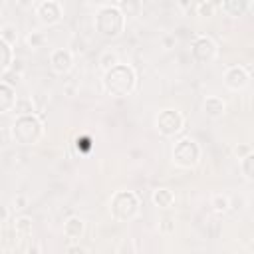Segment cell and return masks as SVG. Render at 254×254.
Wrapping results in <instances>:
<instances>
[{
    "mask_svg": "<svg viewBox=\"0 0 254 254\" xmlns=\"http://www.w3.org/2000/svg\"><path fill=\"white\" fill-rule=\"evenodd\" d=\"M103 85L111 95H127L135 87V71L129 65L117 64L109 71H105Z\"/></svg>",
    "mask_w": 254,
    "mask_h": 254,
    "instance_id": "cell-1",
    "label": "cell"
},
{
    "mask_svg": "<svg viewBox=\"0 0 254 254\" xmlns=\"http://www.w3.org/2000/svg\"><path fill=\"white\" fill-rule=\"evenodd\" d=\"M198 159H200V149L192 139L185 137V139L177 141V145L173 149V161L179 167H185V169L194 167L198 163Z\"/></svg>",
    "mask_w": 254,
    "mask_h": 254,
    "instance_id": "cell-2",
    "label": "cell"
},
{
    "mask_svg": "<svg viewBox=\"0 0 254 254\" xmlns=\"http://www.w3.org/2000/svg\"><path fill=\"white\" fill-rule=\"evenodd\" d=\"M185 125V119L179 111L175 109H163L159 115H157V129L161 135L165 137H173L177 135Z\"/></svg>",
    "mask_w": 254,
    "mask_h": 254,
    "instance_id": "cell-3",
    "label": "cell"
},
{
    "mask_svg": "<svg viewBox=\"0 0 254 254\" xmlns=\"http://www.w3.org/2000/svg\"><path fill=\"white\" fill-rule=\"evenodd\" d=\"M36 16L42 24L54 26L62 20V4L56 0H42L36 4Z\"/></svg>",
    "mask_w": 254,
    "mask_h": 254,
    "instance_id": "cell-4",
    "label": "cell"
},
{
    "mask_svg": "<svg viewBox=\"0 0 254 254\" xmlns=\"http://www.w3.org/2000/svg\"><path fill=\"white\" fill-rule=\"evenodd\" d=\"M190 54H192V58H194L196 62L206 64V62L214 60V56H216V44H214L208 36H198V38L194 40L192 48H190Z\"/></svg>",
    "mask_w": 254,
    "mask_h": 254,
    "instance_id": "cell-5",
    "label": "cell"
},
{
    "mask_svg": "<svg viewBox=\"0 0 254 254\" xmlns=\"http://www.w3.org/2000/svg\"><path fill=\"white\" fill-rule=\"evenodd\" d=\"M248 79H250V73H248V69L242 67V65H230V67H226V71H224V85H226L228 89L238 91V89L246 87Z\"/></svg>",
    "mask_w": 254,
    "mask_h": 254,
    "instance_id": "cell-6",
    "label": "cell"
},
{
    "mask_svg": "<svg viewBox=\"0 0 254 254\" xmlns=\"http://www.w3.org/2000/svg\"><path fill=\"white\" fill-rule=\"evenodd\" d=\"M50 65L56 73H67L73 65V54L65 48H58L50 54Z\"/></svg>",
    "mask_w": 254,
    "mask_h": 254,
    "instance_id": "cell-7",
    "label": "cell"
},
{
    "mask_svg": "<svg viewBox=\"0 0 254 254\" xmlns=\"http://www.w3.org/2000/svg\"><path fill=\"white\" fill-rule=\"evenodd\" d=\"M121 208H127V216L133 218L137 214V210H139V198H137V194L135 192H127V202H123V194L117 192L113 196V200H111V214L117 216Z\"/></svg>",
    "mask_w": 254,
    "mask_h": 254,
    "instance_id": "cell-8",
    "label": "cell"
},
{
    "mask_svg": "<svg viewBox=\"0 0 254 254\" xmlns=\"http://www.w3.org/2000/svg\"><path fill=\"white\" fill-rule=\"evenodd\" d=\"M224 109H226V103H224L222 97H218V95H208V97L204 99V113H206L208 117L216 119V117H220V115L224 113Z\"/></svg>",
    "mask_w": 254,
    "mask_h": 254,
    "instance_id": "cell-9",
    "label": "cell"
},
{
    "mask_svg": "<svg viewBox=\"0 0 254 254\" xmlns=\"http://www.w3.org/2000/svg\"><path fill=\"white\" fill-rule=\"evenodd\" d=\"M83 230H85V222H83V218H79V216H69L65 222H64V234L67 236V238H81V234H83Z\"/></svg>",
    "mask_w": 254,
    "mask_h": 254,
    "instance_id": "cell-10",
    "label": "cell"
},
{
    "mask_svg": "<svg viewBox=\"0 0 254 254\" xmlns=\"http://www.w3.org/2000/svg\"><path fill=\"white\" fill-rule=\"evenodd\" d=\"M173 202H175L173 190H169V189H165V187L153 190V204H155V206H159V208H169V206H173Z\"/></svg>",
    "mask_w": 254,
    "mask_h": 254,
    "instance_id": "cell-11",
    "label": "cell"
},
{
    "mask_svg": "<svg viewBox=\"0 0 254 254\" xmlns=\"http://www.w3.org/2000/svg\"><path fill=\"white\" fill-rule=\"evenodd\" d=\"M14 236L22 242V240H26V238H30L32 236V218H28V216H18L16 220H14Z\"/></svg>",
    "mask_w": 254,
    "mask_h": 254,
    "instance_id": "cell-12",
    "label": "cell"
},
{
    "mask_svg": "<svg viewBox=\"0 0 254 254\" xmlns=\"http://www.w3.org/2000/svg\"><path fill=\"white\" fill-rule=\"evenodd\" d=\"M14 113L18 117H26V115H34L36 107H34V99L32 97H16L14 101Z\"/></svg>",
    "mask_w": 254,
    "mask_h": 254,
    "instance_id": "cell-13",
    "label": "cell"
},
{
    "mask_svg": "<svg viewBox=\"0 0 254 254\" xmlns=\"http://www.w3.org/2000/svg\"><path fill=\"white\" fill-rule=\"evenodd\" d=\"M0 40L8 46H14L18 42V26L12 22H6L0 26Z\"/></svg>",
    "mask_w": 254,
    "mask_h": 254,
    "instance_id": "cell-14",
    "label": "cell"
},
{
    "mask_svg": "<svg viewBox=\"0 0 254 254\" xmlns=\"http://www.w3.org/2000/svg\"><path fill=\"white\" fill-rule=\"evenodd\" d=\"M252 4L250 2H238V0H226L220 4V8L228 14V16H240L242 12H246Z\"/></svg>",
    "mask_w": 254,
    "mask_h": 254,
    "instance_id": "cell-15",
    "label": "cell"
},
{
    "mask_svg": "<svg viewBox=\"0 0 254 254\" xmlns=\"http://www.w3.org/2000/svg\"><path fill=\"white\" fill-rule=\"evenodd\" d=\"M119 64V56L115 50H103L101 56H99V67L103 71H109L111 67H115Z\"/></svg>",
    "mask_w": 254,
    "mask_h": 254,
    "instance_id": "cell-16",
    "label": "cell"
},
{
    "mask_svg": "<svg viewBox=\"0 0 254 254\" xmlns=\"http://www.w3.org/2000/svg\"><path fill=\"white\" fill-rule=\"evenodd\" d=\"M26 40H28V46H30L32 50H40V48H44V46L48 44V36H46V32H42V30H32Z\"/></svg>",
    "mask_w": 254,
    "mask_h": 254,
    "instance_id": "cell-17",
    "label": "cell"
},
{
    "mask_svg": "<svg viewBox=\"0 0 254 254\" xmlns=\"http://www.w3.org/2000/svg\"><path fill=\"white\" fill-rule=\"evenodd\" d=\"M210 206H212L216 212H226V210L230 208V198H228V194H212Z\"/></svg>",
    "mask_w": 254,
    "mask_h": 254,
    "instance_id": "cell-18",
    "label": "cell"
},
{
    "mask_svg": "<svg viewBox=\"0 0 254 254\" xmlns=\"http://www.w3.org/2000/svg\"><path fill=\"white\" fill-rule=\"evenodd\" d=\"M252 161H254V157H252V155H248V157L240 159V169H242V173H244L246 181H252Z\"/></svg>",
    "mask_w": 254,
    "mask_h": 254,
    "instance_id": "cell-19",
    "label": "cell"
},
{
    "mask_svg": "<svg viewBox=\"0 0 254 254\" xmlns=\"http://www.w3.org/2000/svg\"><path fill=\"white\" fill-rule=\"evenodd\" d=\"M214 10H216V4H214V2H198V4H196L198 16H212Z\"/></svg>",
    "mask_w": 254,
    "mask_h": 254,
    "instance_id": "cell-20",
    "label": "cell"
},
{
    "mask_svg": "<svg viewBox=\"0 0 254 254\" xmlns=\"http://www.w3.org/2000/svg\"><path fill=\"white\" fill-rule=\"evenodd\" d=\"M8 48H10V46H8V44H4V42L0 40V54H2V52H6ZM8 64H10V54H4V56H0V73H2V71L8 67Z\"/></svg>",
    "mask_w": 254,
    "mask_h": 254,
    "instance_id": "cell-21",
    "label": "cell"
},
{
    "mask_svg": "<svg viewBox=\"0 0 254 254\" xmlns=\"http://www.w3.org/2000/svg\"><path fill=\"white\" fill-rule=\"evenodd\" d=\"M234 155H236L238 159H244V157L252 155V147H250V145H236V147H234Z\"/></svg>",
    "mask_w": 254,
    "mask_h": 254,
    "instance_id": "cell-22",
    "label": "cell"
},
{
    "mask_svg": "<svg viewBox=\"0 0 254 254\" xmlns=\"http://www.w3.org/2000/svg\"><path fill=\"white\" fill-rule=\"evenodd\" d=\"M175 44H177V38H175L173 34H165V36L161 38V46H163V50H171V48H175Z\"/></svg>",
    "mask_w": 254,
    "mask_h": 254,
    "instance_id": "cell-23",
    "label": "cell"
},
{
    "mask_svg": "<svg viewBox=\"0 0 254 254\" xmlns=\"http://www.w3.org/2000/svg\"><path fill=\"white\" fill-rule=\"evenodd\" d=\"M117 8H123V10L127 12V16H129V12H131V10H139L141 4H139V2H119Z\"/></svg>",
    "mask_w": 254,
    "mask_h": 254,
    "instance_id": "cell-24",
    "label": "cell"
},
{
    "mask_svg": "<svg viewBox=\"0 0 254 254\" xmlns=\"http://www.w3.org/2000/svg\"><path fill=\"white\" fill-rule=\"evenodd\" d=\"M28 206V198L24 196V194H16L14 196V208L16 210H22V208H26Z\"/></svg>",
    "mask_w": 254,
    "mask_h": 254,
    "instance_id": "cell-25",
    "label": "cell"
},
{
    "mask_svg": "<svg viewBox=\"0 0 254 254\" xmlns=\"http://www.w3.org/2000/svg\"><path fill=\"white\" fill-rule=\"evenodd\" d=\"M161 230H163V232H173V230H175L173 218H163V220H161Z\"/></svg>",
    "mask_w": 254,
    "mask_h": 254,
    "instance_id": "cell-26",
    "label": "cell"
},
{
    "mask_svg": "<svg viewBox=\"0 0 254 254\" xmlns=\"http://www.w3.org/2000/svg\"><path fill=\"white\" fill-rule=\"evenodd\" d=\"M67 254H87V250L83 246H79V244H73V246L67 248Z\"/></svg>",
    "mask_w": 254,
    "mask_h": 254,
    "instance_id": "cell-27",
    "label": "cell"
},
{
    "mask_svg": "<svg viewBox=\"0 0 254 254\" xmlns=\"http://www.w3.org/2000/svg\"><path fill=\"white\" fill-rule=\"evenodd\" d=\"M26 254H40V244L38 242H30L26 248Z\"/></svg>",
    "mask_w": 254,
    "mask_h": 254,
    "instance_id": "cell-28",
    "label": "cell"
},
{
    "mask_svg": "<svg viewBox=\"0 0 254 254\" xmlns=\"http://www.w3.org/2000/svg\"><path fill=\"white\" fill-rule=\"evenodd\" d=\"M8 216H10V210H8V206L0 204V222H6V220H8Z\"/></svg>",
    "mask_w": 254,
    "mask_h": 254,
    "instance_id": "cell-29",
    "label": "cell"
}]
</instances>
